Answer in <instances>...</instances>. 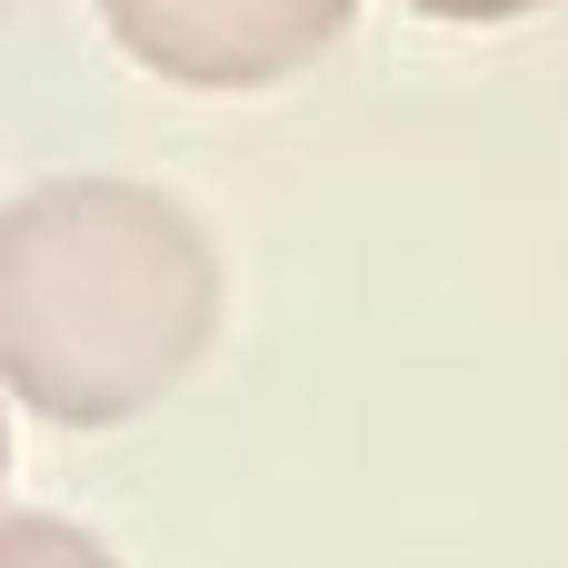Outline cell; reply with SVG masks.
I'll use <instances>...</instances> for the list:
<instances>
[{
    "label": "cell",
    "mask_w": 568,
    "mask_h": 568,
    "mask_svg": "<svg viewBox=\"0 0 568 568\" xmlns=\"http://www.w3.org/2000/svg\"><path fill=\"white\" fill-rule=\"evenodd\" d=\"M230 270L210 220L120 170L30 180L0 210V399L50 429H130L220 349Z\"/></svg>",
    "instance_id": "1"
},
{
    "label": "cell",
    "mask_w": 568,
    "mask_h": 568,
    "mask_svg": "<svg viewBox=\"0 0 568 568\" xmlns=\"http://www.w3.org/2000/svg\"><path fill=\"white\" fill-rule=\"evenodd\" d=\"M349 10L359 0H100V30L150 80L200 90V100H240V90L300 80L349 30Z\"/></svg>",
    "instance_id": "2"
},
{
    "label": "cell",
    "mask_w": 568,
    "mask_h": 568,
    "mask_svg": "<svg viewBox=\"0 0 568 568\" xmlns=\"http://www.w3.org/2000/svg\"><path fill=\"white\" fill-rule=\"evenodd\" d=\"M0 568H120V549L60 509H0Z\"/></svg>",
    "instance_id": "3"
},
{
    "label": "cell",
    "mask_w": 568,
    "mask_h": 568,
    "mask_svg": "<svg viewBox=\"0 0 568 568\" xmlns=\"http://www.w3.org/2000/svg\"><path fill=\"white\" fill-rule=\"evenodd\" d=\"M409 20H439V30H519V20H539V10H559V0H399Z\"/></svg>",
    "instance_id": "4"
},
{
    "label": "cell",
    "mask_w": 568,
    "mask_h": 568,
    "mask_svg": "<svg viewBox=\"0 0 568 568\" xmlns=\"http://www.w3.org/2000/svg\"><path fill=\"white\" fill-rule=\"evenodd\" d=\"M0 479H10V399H0Z\"/></svg>",
    "instance_id": "5"
}]
</instances>
